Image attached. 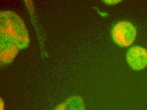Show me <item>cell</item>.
I'll return each instance as SVG.
<instances>
[{"label": "cell", "mask_w": 147, "mask_h": 110, "mask_svg": "<svg viewBox=\"0 0 147 110\" xmlns=\"http://www.w3.org/2000/svg\"><path fill=\"white\" fill-rule=\"evenodd\" d=\"M1 15V62L12 61L20 49L29 43L28 33L22 20L10 11Z\"/></svg>", "instance_id": "obj_1"}, {"label": "cell", "mask_w": 147, "mask_h": 110, "mask_svg": "<svg viewBox=\"0 0 147 110\" xmlns=\"http://www.w3.org/2000/svg\"><path fill=\"white\" fill-rule=\"evenodd\" d=\"M137 31L131 23L120 21L113 27L112 36L115 43L121 47L130 46L136 39Z\"/></svg>", "instance_id": "obj_2"}, {"label": "cell", "mask_w": 147, "mask_h": 110, "mask_svg": "<svg viewBox=\"0 0 147 110\" xmlns=\"http://www.w3.org/2000/svg\"><path fill=\"white\" fill-rule=\"evenodd\" d=\"M126 60L131 67L140 70L147 66V50L140 46L131 47L126 53Z\"/></svg>", "instance_id": "obj_3"}, {"label": "cell", "mask_w": 147, "mask_h": 110, "mask_svg": "<svg viewBox=\"0 0 147 110\" xmlns=\"http://www.w3.org/2000/svg\"><path fill=\"white\" fill-rule=\"evenodd\" d=\"M54 110H86L83 99L79 96H73L56 106Z\"/></svg>", "instance_id": "obj_4"}, {"label": "cell", "mask_w": 147, "mask_h": 110, "mask_svg": "<svg viewBox=\"0 0 147 110\" xmlns=\"http://www.w3.org/2000/svg\"><path fill=\"white\" fill-rule=\"evenodd\" d=\"M3 101H1V110H3V108H4V107H3Z\"/></svg>", "instance_id": "obj_5"}]
</instances>
